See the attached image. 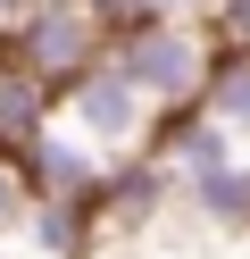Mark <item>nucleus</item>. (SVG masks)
<instances>
[{"instance_id": "1", "label": "nucleus", "mask_w": 250, "mask_h": 259, "mask_svg": "<svg viewBox=\"0 0 250 259\" xmlns=\"http://www.w3.org/2000/svg\"><path fill=\"white\" fill-rule=\"evenodd\" d=\"M109 67L133 75V84H142V101L159 109V117H175V109H192L200 84H209V67H217V34H209V17L117 25V34H109Z\"/></svg>"}, {"instance_id": "2", "label": "nucleus", "mask_w": 250, "mask_h": 259, "mask_svg": "<svg viewBox=\"0 0 250 259\" xmlns=\"http://www.w3.org/2000/svg\"><path fill=\"white\" fill-rule=\"evenodd\" d=\"M0 51H9L25 75H42V84L59 92V84H75L83 67H100V59H109V25H100L92 0H33L25 17L9 25V42H0Z\"/></svg>"}, {"instance_id": "3", "label": "nucleus", "mask_w": 250, "mask_h": 259, "mask_svg": "<svg viewBox=\"0 0 250 259\" xmlns=\"http://www.w3.org/2000/svg\"><path fill=\"white\" fill-rule=\"evenodd\" d=\"M59 117L75 125L83 142H100V151L109 159H133V151H150V142H159V109L142 101V84H133V75H117L109 59H100V67H83L75 84H59Z\"/></svg>"}, {"instance_id": "4", "label": "nucleus", "mask_w": 250, "mask_h": 259, "mask_svg": "<svg viewBox=\"0 0 250 259\" xmlns=\"http://www.w3.org/2000/svg\"><path fill=\"white\" fill-rule=\"evenodd\" d=\"M17 159H25L33 201H75V209H92V218H100V192H109V167H117V159L100 151V142H83L67 117H50Z\"/></svg>"}, {"instance_id": "5", "label": "nucleus", "mask_w": 250, "mask_h": 259, "mask_svg": "<svg viewBox=\"0 0 250 259\" xmlns=\"http://www.w3.org/2000/svg\"><path fill=\"white\" fill-rule=\"evenodd\" d=\"M50 117H59V92H50L42 75H25L9 51H0V151H25Z\"/></svg>"}, {"instance_id": "6", "label": "nucleus", "mask_w": 250, "mask_h": 259, "mask_svg": "<svg viewBox=\"0 0 250 259\" xmlns=\"http://www.w3.org/2000/svg\"><path fill=\"white\" fill-rule=\"evenodd\" d=\"M200 117H217L225 134H242L250 142V51H217V67H209V84H200Z\"/></svg>"}, {"instance_id": "7", "label": "nucleus", "mask_w": 250, "mask_h": 259, "mask_svg": "<svg viewBox=\"0 0 250 259\" xmlns=\"http://www.w3.org/2000/svg\"><path fill=\"white\" fill-rule=\"evenodd\" d=\"M100 25H159V17H209V0H92Z\"/></svg>"}, {"instance_id": "8", "label": "nucleus", "mask_w": 250, "mask_h": 259, "mask_svg": "<svg viewBox=\"0 0 250 259\" xmlns=\"http://www.w3.org/2000/svg\"><path fill=\"white\" fill-rule=\"evenodd\" d=\"M25 209H33L25 159H17V151H0V242H17V226H25Z\"/></svg>"}, {"instance_id": "9", "label": "nucleus", "mask_w": 250, "mask_h": 259, "mask_svg": "<svg viewBox=\"0 0 250 259\" xmlns=\"http://www.w3.org/2000/svg\"><path fill=\"white\" fill-rule=\"evenodd\" d=\"M209 34L217 51H250V0H209Z\"/></svg>"}, {"instance_id": "10", "label": "nucleus", "mask_w": 250, "mask_h": 259, "mask_svg": "<svg viewBox=\"0 0 250 259\" xmlns=\"http://www.w3.org/2000/svg\"><path fill=\"white\" fill-rule=\"evenodd\" d=\"M25 9H33V0H0V42H9V25L25 17Z\"/></svg>"}, {"instance_id": "11", "label": "nucleus", "mask_w": 250, "mask_h": 259, "mask_svg": "<svg viewBox=\"0 0 250 259\" xmlns=\"http://www.w3.org/2000/svg\"><path fill=\"white\" fill-rule=\"evenodd\" d=\"M242 167H250V159H242Z\"/></svg>"}]
</instances>
